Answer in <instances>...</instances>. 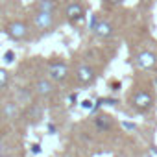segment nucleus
<instances>
[{
	"mask_svg": "<svg viewBox=\"0 0 157 157\" xmlns=\"http://www.w3.org/2000/svg\"><path fill=\"white\" fill-rule=\"evenodd\" d=\"M135 65L140 70H153L157 67V56L151 50H140L135 56Z\"/></svg>",
	"mask_w": 157,
	"mask_h": 157,
	"instance_id": "nucleus-8",
	"label": "nucleus"
},
{
	"mask_svg": "<svg viewBox=\"0 0 157 157\" xmlns=\"http://www.w3.org/2000/svg\"><path fill=\"white\" fill-rule=\"evenodd\" d=\"M32 91H33V94L37 96V98H41V100H48V98H52L54 94H56V83L50 80L48 76H39V78H35V82L32 83Z\"/></svg>",
	"mask_w": 157,
	"mask_h": 157,
	"instance_id": "nucleus-6",
	"label": "nucleus"
},
{
	"mask_svg": "<svg viewBox=\"0 0 157 157\" xmlns=\"http://www.w3.org/2000/svg\"><path fill=\"white\" fill-rule=\"evenodd\" d=\"M153 104H155V94H153V91L148 85H137L129 93V105L137 113H148V111H151Z\"/></svg>",
	"mask_w": 157,
	"mask_h": 157,
	"instance_id": "nucleus-1",
	"label": "nucleus"
},
{
	"mask_svg": "<svg viewBox=\"0 0 157 157\" xmlns=\"http://www.w3.org/2000/svg\"><path fill=\"white\" fill-rule=\"evenodd\" d=\"M11 57H13V54H11V52H8V54H6V61H8V63H10V61H13Z\"/></svg>",
	"mask_w": 157,
	"mask_h": 157,
	"instance_id": "nucleus-15",
	"label": "nucleus"
},
{
	"mask_svg": "<svg viewBox=\"0 0 157 157\" xmlns=\"http://www.w3.org/2000/svg\"><path fill=\"white\" fill-rule=\"evenodd\" d=\"M8 83H10V72L0 67V89H4Z\"/></svg>",
	"mask_w": 157,
	"mask_h": 157,
	"instance_id": "nucleus-13",
	"label": "nucleus"
},
{
	"mask_svg": "<svg viewBox=\"0 0 157 157\" xmlns=\"http://www.w3.org/2000/svg\"><path fill=\"white\" fill-rule=\"evenodd\" d=\"M74 78L78 85H93L98 78V70L91 63H80L74 70Z\"/></svg>",
	"mask_w": 157,
	"mask_h": 157,
	"instance_id": "nucleus-7",
	"label": "nucleus"
},
{
	"mask_svg": "<svg viewBox=\"0 0 157 157\" xmlns=\"http://www.w3.org/2000/svg\"><path fill=\"white\" fill-rule=\"evenodd\" d=\"M102 4H105V6H109V8H117V6L124 4V0H102Z\"/></svg>",
	"mask_w": 157,
	"mask_h": 157,
	"instance_id": "nucleus-14",
	"label": "nucleus"
},
{
	"mask_svg": "<svg viewBox=\"0 0 157 157\" xmlns=\"http://www.w3.org/2000/svg\"><path fill=\"white\" fill-rule=\"evenodd\" d=\"M94 35H98L100 39H109L115 33V24L109 19H98V22L93 26Z\"/></svg>",
	"mask_w": 157,
	"mask_h": 157,
	"instance_id": "nucleus-9",
	"label": "nucleus"
},
{
	"mask_svg": "<svg viewBox=\"0 0 157 157\" xmlns=\"http://www.w3.org/2000/svg\"><path fill=\"white\" fill-rule=\"evenodd\" d=\"M93 122H94V126H96V129L98 131H111L113 128H115V120H113V117L111 115H107V113H100V115H96L94 118H93Z\"/></svg>",
	"mask_w": 157,
	"mask_h": 157,
	"instance_id": "nucleus-11",
	"label": "nucleus"
},
{
	"mask_svg": "<svg viewBox=\"0 0 157 157\" xmlns=\"http://www.w3.org/2000/svg\"><path fill=\"white\" fill-rule=\"evenodd\" d=\"M4 32H6V35H8L11 41H15V43H24V41H28V39L32 37L33 28H32V24H28L26 21L13 19V21H10V22L4 26Z\"/></svg>",
	"mask_w": 157,
	"mask_h": 157,
	"instance_id": "nucleus-4",
	"label": "nucleus"
},
{
	"mask_svg": "<svg viewBox=\"0 0 157 157\" xmlns=\"http://www.w3.org/2000/svg\"><path fill=\"white\" fill-rule=\"evenodd\" d=\"M32 28L41 33V35H46V33H52L54 28L57 26V13H52V11H44V10H39V8H32Z\"/></svg>",
	"mask_w": 157,
	"mask_h": 157,
	"instance_id": "nucleus-2",
	"label": "nucleus"
},
{
	"mask_svg": "<svg viewBox=\"0 0 157 157\" xmlns=\"http://www.w3.org/2000/svg\"><path fill=\"white\" fill-rule=\"evenodd\" d=\"M33 8L44 10V11H52V13H57V15H59L61 0H35V2H33Z\"/></svg>",
	"mask_w": 157,
	"mask_h": 157,
	"instance_id": "nucleus-12",
	"label": "nucleus"
},
{
	"mask_svg": "<svg viewBox=\"0 0 157 157\" xmlns=\"http://www.w3.org/2000/svg\"><path fill=\"white\" fill-rule=\"evenodd\" d=\"M63 17L72 24V26H78L82 24L87 17V8L82 0H68V2L63 6Z\"/></svg>",
	"mask_w": 157,
	"mask_h": 157,
	"instance_id": "nucleus-5",
	"label": "nucleus"
},
{
	"mask_svg": "<svg viewBox=\"0 0 157 157\" xmlns=\"http://www.w3.org/2000/svg\"><path fill=\"white\" fill-rule=\"evenodd\" d=\"M43 115H44V111H43V105L39 104V102H32L28 107H26V120L30 122V124H39L41 120H43Z\"/></svg>",
	"mask_w": 157,
	"mask_h": 157,
	"instance_id": "nucleus-10",
	"label": "nucleus"
},
{
	"mask_svg": "<svg viewBox=\"0 0 157 157\" xmlns=\"http://www.w3.org/2000/svg\"><path fill=\"white\" fill-rule=\"evenodd\" d=\"M44 76H48L50 80L56 83V85H63L70 80V67L65 59H48L44 63Z\"/></svg>",
	"mask_w": 157,
	"mask_h": 157,
	"instance_id": "nucleus-3",
	"label": "nucleus"
}]
</instances>
